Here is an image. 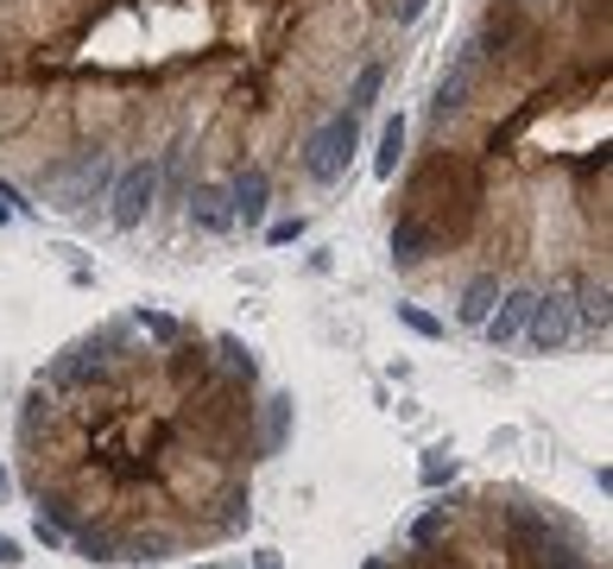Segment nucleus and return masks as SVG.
<instances>
[{
  "label": "nucleus",
  "mask_w": 613,
  "mask_h": 569,
  "mask_svg": "<svg viewBox=\"0 0 613 569\" xmlns=\"http://www.w3.org/2000/svg\"><path fill=\"white\" fill-rule=\"evenodd\" d=\"M278 405V399H273ZM260 360L165 310L70 342L20 399V487L38 538L89 564H171L247 532L266 430Z\"/></svg>",
  "instance_id": "obj_1"
},
{
  "label": "nucleus",
  "mask_w": 613,
  "mask_h": 569,
  "mask_svg": "<svg viewBox=\"0 0 613 569\" xmlns=\"http://www.w3.org/2000/svg\"><path fill=\"white\" fill-rule=\"evenodd\" d=\"M373 569H608L582 519L513 481L430 500L393 557Z\"/></svg>",
  "instance_id": "obj_2"
},
{
  "label": "nucleus",
  "mask_w": 613,
  "mask_h": 569,
  "mask_svg": "<svg viewBox=\"0 0 613 569\" xmlns=\"http://www.w3.org/2000/svg\"><path fill=\"white\" fill-rule=\"evenodd\" d=\"M354 146H361V115H354V108H336V115L304 140V171L316 183H336L341 171H348Z\"/></svg>",
  "instance_id": "obj_3"
},
{
  "label": "nucleus",
  "mask_w": 613,
  "mask_h": 569,
  "mask_svg": "<svg viewBox=\"0 0 613 569\" xmlns=\"http://www.w3.org/2000/svg\"><path fill=\"white\" fill-rule=\"evenodd\" d=\"M153 203H158V158H133V165H121L115 183H108V222H115V228H140Z\"/></svg>",
  "instance_id": "obj_4"
},
{
  "label": "nucleus",
  "mask_w": 613,
  "mask_h": 569,
  "mask_svg": "<svg viewBox=\"0 0 613 569\" xmlns=\"http://www.w3.org/2000/svg\"><path fill=\"white\" fill-rule=\"evenodd\" d=\"M266 203H273V171H266V165H241L235 183H228V210H235V222H260Z\"/></svg>",
  "instance_id": "obj_5"
},
{
  "label": "nucleus",
  "mask_w": 613,
  "mask_h": 569,
  "mask_svg": "<svg viewBox=\"0 0 613 569\" xmlns=\"http://www.w3.org/2000/svg\"><path fill=\"white\" fill-rule=\"evenodd\" d=\"M184 203H190V222H196L203 235H228V228H235V210H228V183H190Z\"/></svg>",
  "instance_id": "obj_6"
},
{
  "label": "nucleus",
  "mask_w": 613,
  "mask_h": 569,
  "mask_svg": "<svg viewBox=\"0 0 613 569\" xmlns=\"http://www.w3.org/2000/svg\"><path fill=\"white\" fill-rule=\"evenodd\" d=\"M399 158H405V115H393L380 127V152H373V171L380 178H399Z\"/></svg>",
  "instance_id": "obj_7"
},
{
  "label": "nucleus",
  "mask_w": 613,
  "mask_h": 569,
  "mask_svg": "<svg viewBox=\"0 0 613 569\" xmlns=\"http://www.w3.org/2000/svg\"><path fill=\"white\" fill-rule=\"evenodd\" d=\"M380 90H386V63L373 58V63H361V70H354V83H348V108H354V115H368V102Z\"/></svg>",
  "instance_id": "obj_8"
},
{
  "label": "nucleus",
  "mask_w": 613,
  "mask_h": 569,
  "mask_svg": "<svg viewBox=\"0 0 613 569\" xmlns=\"http://www.w3.org/2000/svg\"><path fill=\"white\" fill-rule=\"evenodd\" d=\"M399 317H405V323H411L418 335H443V330H436V317H424L418 304H399Z\"/></svg>",
  "instance_id": "obj_9"
},
{
  "label": "nucleus",
  "mask_w": 613,
  "mask_h": 569,
  "mask_svg": "<svg viewBox=\"0 0 613 569\" xmlns=\"http://www.w3.org/2000/svg\"><path fill=\"white\" fill-rule=\"evenodd\" d=\"M298 235H304V215H298V222H278V228H273L278 247H285V240H298Z\"/></svg>",
  "instance_id": "obj_10"
},
{
  "label": "nucleus",
  "mask_w": 613,
  "mask_h": 569,
  "mask_svg": "<svg viewBox=\"0 0 613 569\" xmlns=\"http://www.w3.org/2000/svg\"><path fill=\"white\" fill-rule=\"evenodd\" d=\"M424 7H430V0H399V26H411V20H418Z\"/></svg>",
  "instance_id": "obj_11"
},
{
  "label": "nucleus",
  "mask_w": 613,
  "mask_h": 569,
  "mask_svg": "<svg viewBox=\"0 0 613 569\" xmlns=\"http://www.w3.org/2000/svg\"><path fill=\"white\" fill-rule=\"evenodd\" d=\"M0 564H20V550H13V538H0Z\"/></svg>",
  "instance_id": "obj_12"
}]
</instances>
